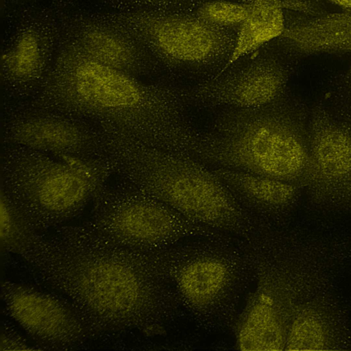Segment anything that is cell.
<instances>
[{
    "label": "cell",
    "mask_w": 351,
    "mask_h": 351,
    "mask_svg": "<svg viewBox=\"0 0 351 351\" xmlns=\"http://www.w3.org/2000/svg\"><path fill=\"white\" fill-rule=\"evenodd\" d=\"M162 250L125 245L87 221L40 234L20 257L75 309L95 339L152 334L178 313Z\"/></svg>",
    "instance_id": "cell-1"
},
{
    "label": "cell",
    "mask_w": 351,
    "mask_h": 351,
    "mask_svg": "<svg viewBox=\"0 0 351 351\" xmlns=\"http://www.w3.org/2000/svg\"><path fill=\"white\" fill-rule=\"evenodd\" d=\"M28 101L104 132L187 154L199 132L188 115L187 89L144 83L89 58L62 36L43 84Z\"/></svg>",
    "instance_id": "cell-2"
},
{
    "label": "cell",
    "mask_w": 351,
    "mask_h": 351,
    "mask_svg": "<svg viewBox=\"0 0 351 351\" xmlns=\"http://www.w3.org/2000/svg\"><path fill=\"white\" fill-rule=\"evenodd\" d=\"M104 132L114 174L189 220L243 240L269 224L243 206L208 165L193 156Z\"/></svg>",
    "instance_id": "cell-3"
},
{
    "label": "cell",
    "mask_w": 351,
    "mask_h": 351,
    "mask_svg": "<svg viewBox=\"0 0 351 351\" xmlns=\"http://www.w3.org/2000/svg\"><path fill=\"white\" fill-rule=\"evenodd\" d=\"M310 111L290 90L263 106L218 110L207 128L198 132L189 154L210 166L243 170L304 187Z\"/></svg>",
    "instance_id": "cell-4"
},
{
    "label": "cell",
    "mask_w": 351,
    "mask_h": 351,
    "mask_svg": "<svg viewBox=\"0 0 351 351\" xmlns=\"http://www.w3.org/2000/svg\"><path fill=\"white\" fill-rule=\"evenodd\" d=\"M1 171V190L43 234L79 215L114 174L106 155L80 158L19 147H4Z\"/></svg>",
    "instance_id": "cell-5"
},
{
    "label": "cell",
    "mask_w": 351,
    "mask_h": 351,
    "mask_svg": "<svg viewBox=\"0 0 351 351\" xmlns=\"http://www.w3.org/2000/svg\"><path fill=\"white\" fill-rule=\"evenodd\" d=\"M247 241L215 234L162 250L180 306L205 329L233 325L251 282Z\"/></svg>",
    "instance_id": "cell-6"
},
{
    "label": "cell",
    "mask_w": 351,
    "mask_h": 351,
    "mask_svg": "<svg viewBox=\"0 0 351 351\" xmlns=\"http://www.w3.org/2000/svg\"><path fill=\"white\" fill-rule=\"evenodd\" d=\"M103 15L134 36L159 64L190 73L223 65L236 37L197 15L156 8L114 10Z\"/></svg>",
    "instance_id": "cell-7"
},
{
    "label": "cell",
    "mask_w": 351,
    "mask_h": 351,
    "mask_svg": "<svg viewBox=\"0 0 351 351\" xmlns=\"http://www.w3.org/2000/svg\"><path fill=\"white\" fill-rule=\"evenodd\" d=\"M88 221L112 239L144 250H160L187 239L219 234L121 179L99 193Z\"/></svg>",
    "instance_id": "cell-8"
},
{
    "label": "cell",
    "mask_w": 351,
    "mask_h": 351,
    "mask_svg": "<svg viewBox=\"0 0 351 351\" xmlns=\"http://www.w3.org/2000/svg\"><path fill=\"white\" fill-rule=\"evenodd\" d=\"M274 234L269 225L247 241L251 262L250 291L233 323L242 351L285 349V280Z\"/></svg>",
    "instance_id": "cell-9"
},
{
    "label": "cell",
    "mask_w": 351,
    "mask_h": 351,
    "mask_svg": "<svg viewBox=\"0 0 351 351\" xmlns=\"http://www.w3.org/2000/svg\"><path fill=\"white\" fill-rule=\"evenodd\" d=\"M4 147H19L58 156L106 155L101 129L80 117L29 101L6 106L2 121Z\"/></svg>",
    "instance_id": "cell-10"
},
{
    "label": "cell",
    "mask_w": 351,
    "mask_h": 351,
    "mask_svg": "<svg viewBox=\"0 0 351 351\" xmlns=\"http://www.w3.org/2000/svg\"><path fill=\"white\" fill-rule=\"evenodd\" d=\"M62 14L48 8L27 10L3 50L1 80L6 100L33 98L54 60L62 33Z\"/></svg>",
    "instance_id": "cell-11"
},
{
    "label": "cell",
    "mask_w": 351,
    "mask_h": 351,
    "mask_svg": "<svg viewBox=\"0 0 351 351\" xmlns=\"http://www.w3.org/2000/svg\"><path fill=\"white\" fill-rule=\"evenodd\" d=\"M304 187L318 204L351 202V134L324 99L310 111Z\"/></svg>",
    "instance_id": "cell-12"
},
{
    "label": "cell",
    "mask_w": 351,
    "mask_h": 351,
    "mask_svg": "<svg viewBox=\"0 0 351 351\" xmlns=\"http://www.w3.org/2000/svg\"><path fill=\"white\" fill-rule=\"evenodd\" d=\"M291 62L276 55L257 57L188 90L190 105L201 108H252L271 104L289 90Z\"/></svg>",
    "instance_id": "cell-13"
},
{
    "label": "cell",
    "mask_w": 351,
    "mask_h": 351,
    "mask_svg": "<svg viewBox=\"0 0 351 351\" xmlns=\"http://www.w3.org/2000/svg\"><path fill=\"white\" fill-rule=\"evenodd\" d=\"M1 290L9 315L45 348L74 350L93 339L80 315L58 294L9 280L1 282Z\"/></svg>",
    "instance_id": "cell-14"
},
{
    "label": "cell",
    "mask_w": 351,
    "mask_h": 351,
    "mask_svg": "<svg viewBox=\"0 0 351 351\" xmlns=\"http://www.w3.org/2000/svg\"><path fill=\"white\" fill-rule=\"evenodd\" d=\"M61 36L89 58L137 78L158 69L159 63L134 36L103 14L62 13Z\"/></svg>",
    "instance_id": "cell-15"
},
{
    "label": "cell",
    "mask_w": 351,
    "mask_h": 351,
    "mask_svg": "<svg viewBox=\"0 0 351 351\" xmlns=\"http://www.w3.org/2000/svg\"><path fill=\"white\" fill-rule=\"evenodd\" d=\"M285 15L278 40L290 58L351 53V9L312 17Z\"/></svg>",
    "instance_id": "cell-16"
},
{
    "label": "cell",
    "mask_w": 351,
    "mask_h": 351,
    "mask_svg": "<svg viewBox=\"0 0 351 351\" xmlns=\"http://www.w3.org/2000/svg\"><path fill=\"white\" fill-rule=\"evenodd\" d=\"M208 166L243 206L270 223L276 216L292 208L304 189L300 185L257 173Z\"/></svg>",
    "instance_id": "cell-17"
},
{
    "label": "cell",
    "mask_w": 351,
    "mask_h": 351,
    "mask_svg": "<svg viewBox=\"0 0 351 351\" xmlns=\"http://www.w3.org/2000/svg\"><path fill=\"white\" fill-rule=\"evenodd\" d=\"M285 25L282 0H253L247 16L239 27L228 60L213 76L221 74L243 57L278 39L285 30Z\"/></svg>",
    "instance_id": "cell-18"
},
{
    "label": "cell",
    "mask_w": 351,
    "mask_h": 351,
    "mask_svg": "<svg viewBox=\"0 0 351 351\" xmlns=\"http://www.w3.org/2000/svg\"><path fill=\"white\" fill-rule=\"evenodd\" d=\"M42 234L19 206L1 190L2 249L20 256Z\"/></svg>",
    "instance_id": "cell-19"
},
{
    "label": "cell",
    "mask_w": 351,
    "mask_h": 351,
    "mask_svg": "<svg viewBox=\"0 0 351 351\" xmlns=\"http://www.w3.org/2000/svg\"><path fill=\"white\" fill-rule=\"evenodd\" d=\"M324 342V331L319 319L303 314L289 324L284 350H317L322 348Z\"/></svg>",
    "instance_id": "cell-20"
},
{
    "label": "cell",
    "mask_w": 351,
    "mask_h": 351,
    "mask_svg": "<svg viewBox=\"0 0 351 351\" xmlns=\"http://www.w3.org/2000/svg\"><path fill=\"white\" fill-rule=\"evenodd\" d=\"M250 3L226 0H210L203 3L196 15L212 25L223 27L240 26L247 16Z\"/></svg>",
    "instance_id": "cell-21"
},
{
    "label": "cell",
    "mask_w": 351,
    "mask_h": 351,
    "mask_svg": "<svg viewBox=\"0 0 351 351\" xmlns=\"http://www.w3.org/2000/svg\"><path fill=\"white\" fill-rule=\"evenodd\" d=\"M324 99L336 114L351 117V74L337 76Z\"/></svg>",
    "instance_id": "cell-22"
},
{
    "label": "cell",
    "mask_w": 351,
    "mask_h": 351,
    "mask_svg": "<svg viewBox=\"0 0 351 351\" xmlns=\"http://www.w3.org/2000/svg\"><path fill=\"white\" fill-rule=\"evenodd\" d=\"M285 12L304 17H312L326 13L319 0H282Z\"/></svg>",
    "instance_id": "cell-23"
},
{
    "label": "cell",
    "mask_w": 351,
    "mask_h": 351,
    "mask_svg": "<svg viewBox=\"0 0 351 351\" xmlns=\"http://www.w3.org/2000/svg\"><path fill=\"white\" fill-rule=\"evenodd\" d=\"M178 0H104L114 10H128L141 8H156Z\"/></svg>",
    "instance_id": "cell-24"
},
{
    "label": "cell",
    "mask_w": 351,
    "mask_h": 351,
    "mask_svg": "<svg viewBox=\"0 0 351 351\" xmlns=\"http://www.w3.org/2000/svg\"><path fill=\"white\" fill-rule=\"evenodd\" d=\"M36 350L31 348L16 332L7 328L2 331L1 351Z\"/></svg>",
    "instance_id": "cell-25"
},
{
    "label": "cell",
    "mask_w": 351,
    "mask_h": 351,
    "mask_svg": "<svg viewBox=\"0 0 351 351\" xmlns=\"http://www.w3.org/2000/svg\"><path fill=\"white\" fill-rule=\"evenodd\" d=\"M341 10H350L351 0H326Z\"/></svg>",
    "instance_id": "cell-26"
},
{
    "label": "cell",
    "mask_w": 351,
    "mask_h": 351,
    "mask_svg": "<svg viewBox=\"0 0 351 351\" xmlns=\"http://www.w3.org/2000/svg\"><path fill=\"white\" fill-rule=\"evenodd\" d=\"M335 114L341 120V121L343 123V124L346 126V128L351 134V117L347 116L338 115L336 114Z\"/></svg>",
    "instance_id": "cell-27"
},
{
    "label": "cell",
    "mask_w": 351,
    "mask_h": 351,
    "mask_svg": "<svg viewBox=\"0 0 351 351\" xmlns=\"http://www.w3.org/2000/svg\"><path fill=\"white\" fill-rule=\"evenodd\" d=\"M56 6L60 9H64L70 6L73 0H52Z\"/></svg>",
    "instance_id": "cell-28"
},
{
    "label": "cell",
    "mask_w": 351,
    "mask_h": 351,
    "mask_svg": "<svg viewBox=\"0 0 351 351\" xmlns=\"http://www.w3.org/2000/svg\"><path fill=\"white\" fill-rule=\"evenodd\" d=\"M344 73L345 74H348V75L351 74V66H350L348 70L346 73Z\"/></svg>",
    "instance_id": "cell-29"
}]
</instances>
